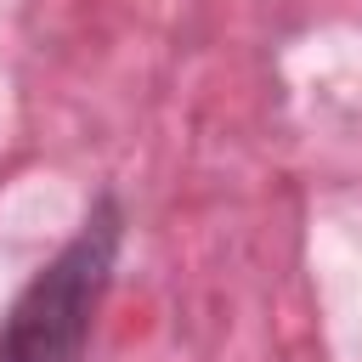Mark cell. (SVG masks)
Returning <instances> with one entry per match:
<instances>
[{
  "mask_svg": "<svg viewBox=\"0 0 362 362\" xmlns=\"http://www.w3.org/2000/svg\"><path fill=\"white\" fill-rule=\"evenodd\" d=\"M124 243V204L102 192L79 232L23 283L0 317V362H79Z\"/></svg>",
  "mask_w": 362,
  "mask_h": 362,
  "instance_id": "obj_1",
  "label": "cell"
}]
</instances>
